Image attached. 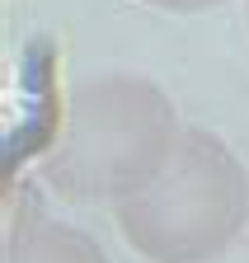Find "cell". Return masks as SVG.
I'll use <instances>...</instances> for the list:
<instances>
[{
  "label": "cell",
  "instance_id": "cell-1",
  "mask_svg": "<svg viewBox=\"0 0 249 263\" xmlns=\"http://www.w3.org/2000/svg\"><path fill=\"white\" fill-rule=\"evenodd\" d=\"M179 118L165 89L146 76H94L75 85L43 179L66 202H122L146 188L179 141Z\"/></svg>",
  "mask_w": 249,
  "mask_h": 263
},
{
  "label": "cell",
  "instance_id": "cell-2",
  "mask_svg": "<svg viewBox=\"0 0 249 263\" xmlns=\"http://www.w3.org/2000/svg\"><path fill=\"white\" fill-rule=\"evenodd\" d=\"M118 235L146 263H216L249 226V174L207 127H183L146 188L113 202Z\"/></svg>",
  "mask_w": 249,
  "mask_h": 263
},
{
  "label": "cell",
  "instance_id": "cell-3",
  "mask_svg": "<svg viewBox=\"0 0 249 263\" xmlns=\"http://www.w3.org/2000/svg\"><path fill=\"white\" fill-rule=\"evenodd\" d=\"M0 263H108L104 245L66 221H28L24 230H10Z\"/></svg>",
  "mask_w": 249,
  "mask_h": 263
},
{
  "label": "cell",
  "instance_id": "cell-4",
  "mask_svg": "<svg viewBox=\"0 0 249 263\" xmlns=\"http://www.w3.org/2000/svg\"><path fill=\"white\" fill-rule=\"evenodd\" d=\"M146 5L165 10V14H202V10H216V5H226V0H146Z\"/></svg>",
  "mask_w": 249,
  "mask_h": 263
},
{
  "label": "cell",
  "instance_id": "cell-5",
  "mask_svg": "<svg viewBox=\"0 0 249 263\" xmlns=\"http://www.w3.org/2000/svg\"><path fill=\"white\" fill-rule=\"evenodd\" d=\"M244 24H249V0H244Z\"/></svg>",
  "mask_w": 249,
  "mask_h": 263
}]
</instances>
